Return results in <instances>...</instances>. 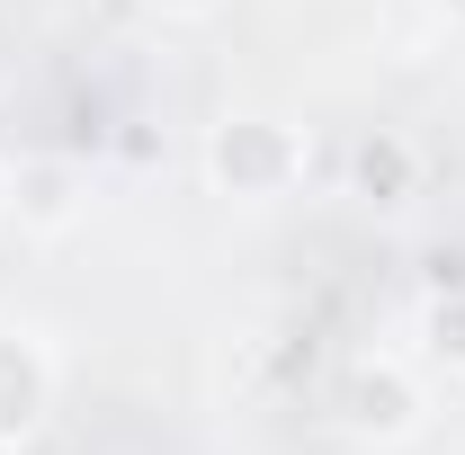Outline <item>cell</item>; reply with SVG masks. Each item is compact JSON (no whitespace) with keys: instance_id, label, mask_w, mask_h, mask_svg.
<instances>
[{"instance_id":"obj_1","label":"cell","mask_w":465,"mask_h":455,"mask_svg":"<svg viewBox=\"0 0 465 455\" xmlns=\"http://www.w3.org/2000/svg\"><path fill=\"white\" fill-rule=\"evenodd\" d=\"M27 188H36V215H45V224L72 206V197H63V170H27Z\"/></svg>"},{"instance_id":"obj_2","label":"cell","mask_w":465,"mask_h":455,"mask_svg":"<svg viewBox=\"0 0 465 455\" xmlns=\"http://www.w3.org/2000/svg\"><path fill=\"white\" fill-rule=\"evenodd\" d=\"M162 9H206V0H162Z\"/></svg>"},{"instance_id":"obj_3","label":"cell","mask_w":465,"mask_h":455,"mask_svg":"<svg viewBox=\"0 0 465 455\" xmlns=\"http://www.w3.org/2000/svg\"><path fill=\"white\" fill-rule=\"evenodd\" d=\"M0 197H9V179H0Z\"/></svg>"}]
</instances>
